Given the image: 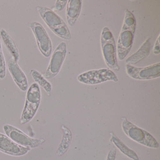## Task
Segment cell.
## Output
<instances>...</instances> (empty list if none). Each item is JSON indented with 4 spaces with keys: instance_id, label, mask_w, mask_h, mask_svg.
<instances>
[{
    "instance_id": "14",
    "label": "cell",
    "mask_w": 160,
    "mask_h": 160,
    "mask_svg": "<svg viewBox=\"0 0 160 160\" xmlns=\"http://www.w3.org/2000/svg\"><path fill=\"white\" fill-rule=\"evenodd\" d=\"M150 38H148L135 53L127 58L125 60L126 64L134 65L147 58L150 52Z\"/></svg>"
},
{
    "instance_id": "3",
    "label": "cell",
    "mask_w": 160,
    "mask_h": 160,
    "mask_svg": "<svg viewBox=\"0 0 160 160\" xmlns=\"http://www.w3.org/2000/svg\"><path fill=\"white\" fill-rule=\"evenodd\" d=\"M121 125L123 132L133 141L148 148H159V143L150 133L135 125L127 118H122Z\"/></svg>"
},
{
    "instance_id": "21",
    "label": "cell",
    "mask_w": 160,
    "mask_h": 160,
    "mask_svg": "<svg viewBox=\"0 0 160 160\" xmlns=\"http://www.w3.org/2000/svg\"><path fill=\"white\" fill-rule=\"evenodd\" d=\"M160 34L158 36L157 40L154 44L153 47V53L155 55H158L160 53Z\"/></svg>"
},
{
    "instance_id": "1",
    "label": "cell",
    "mask_w": 160,
    "mask_h": 160,
    "mask_svg": "<svg viewBox=\"0 0 160 160\" xmlns=\"http://www.w3.org/2000/svg\"><path fill=\"white\" fill-rule=\"evenodd\" d=\"M124 13L123 25L117 46V55L120 61L124 60L132 48L136 25L135 18L130 11L125 9Z\"/></svg>"
},
{
    "instance_id": "13",
    "label": "cell",
    "mask_w": 160,
    "mask_h": 160,
    "mask_svg": "<svg viewBox=\"0 0 160 160\" xmlns=\"http://www.w3.org/2000/svg\"><path fill=\"white\" fill-rule=\"evenodd\" d=\"M66 11V18L69 26L72 27L75 24L81 12L82 1L69 0Z\"/></svg>"
},
{
    "instance_id": "11",
    "label": "cell",
    "mask_w": 160,
    "mask_h": 160,
    "mask_svg": "<svg viewBox=\"0 0 160 160\" xmlns=\"http://www.w3.org/2000/svg\"><path fill=\"white\" fill-rule=\"evenodd\" d=\"M31 149L20 146L6 135L0 133V151L15 156H23Z\"/></svg>"
},
{
    "instance_id": "19",
    "label": "cell",
    "mask_w": 160,
    "mask_h": 160,
    "mask_svg": "<svg viewBox=\"0 0 160 160\" xmlns=\"http://www.w3.org/2000/svg\"><path fill=\"white\" fill-rule=\"evenodd\" d=\"M6 75V64L2 52L1 37H0V79L5 78Z\"/></svg>"
},
{
    "instance_id": "15",
    "label": "cell",
    "mask_w": 160,
    "mask_h": 160,
    "mask_svg": "<svg viewBox=\"0 0 160 160\" xmlns=\"http://www.w3.org/2000/svg\"><path fill=\"white\" fill-rule=\"evenodd\" d=\"M0 37L4 45L12 55V58L18 63L20 58V54L12 38L4 29H2L0 30Z\"/></svg>"
},
{
    "instance_id": "8",
    "label": "cell",
    "mask_w": 160,
    "mask_h": 160,
    "mask_svg": "<svg viewBox=\"0 0 160 160\" xmlns=\"http://www.w3.org/2000/svg\"><path fill=\"white\" fill-rule=\"evenodd\" d=\"M28 25L35 36L40 52L45 58H49L52 53V45L45 29L36 21L30 22Z\"/></svg>"
},
{
    "instance_id": "9",
    "label": "cell",
    "mask_w": 160,
    "mask_h": 160,
    "mask_svg": "<svg viewBox=\"0 0 160 160\" xmlns=\"http://www.w3.org/2000/svg\"><path fill=\"white\" fill-rule=\"evenodd\" d=\"M66 43L62 42L53 52L47 69L42 74L46 79H52L58 74L66 57Z\"/></svg>"
},
{
    "instance_id": "20",
    "label": "cell",
    "mask_w": 160,
    "mask_h": 160,
    "mask_svg": "<svg viewBox=\"0 0 160 160\" xmlns=\"http://www.w3.org/2000/svg\"><path fill=\"white\" fill-rule=\"evenodd\" d=\"M68 1L67 0H57L54 7L51 9L54 12H60L63 10L67 5Z\"/></svg>"
},
{
    "instance_id": "18",
    "label": "cell",
    "mask_w": 160,
    "mask_h": 160,
    "mask_svg": "<svg viewBox=\"0 0 160 160\" xmlns=\"http://www.w3.org/2000/svg\"><path fill=\"white\" fill-rule=\"evenodd\" d=\"M31 75L36 84L43 88L48 96L51 95L52 91V85L50 82L46 79L42 74L35 69H32L30 71Z\"/></svg>"
},
{
    "instance_id": "12",
    "label": "cell",
    "mask_w": 160,
    "mask_h": 160,
    "mask_svg": "<svg viewBox=\"0 0 160 160\" xmlns=\"http://www.w3.org/2000/svg\"><path fill=\"white\" fill-rule=\"evenodd\" d=\"M8 67L17 86L22 91H26L28 87V78L20 66L12 57L8 62Z\"/></svg>"
},
{
    "instance_id": "7",
    "label": "cell",
    "mask_w": 160,
    "mask_h": 160,
    "mask_svg": "<svg viewBox=\"0 0 160 160\" xmlns=\"http://www.w3.org/2000/svg\"><path fill=\"white\" fill-rule=\"evenodd\" d=\"M77 79L80 83L90 85H96L108 81L115 82L118 81L115 73L108 69L91 70L85 72L79 75Z\"/></svg>"
},
{
    "instance_id": "22",
    "label": "cell",
    "mask_w": 160,
    "mask_h": 160,
    "mask_svg": "<svg viewBox=\"0 0 160 160\" xmlns=\"http://www.w3.org/2000/svg\"><path fill=\"white\" fill-rule=\"evenodd\" d=\"M116 154L117 149L115 148H113L108 152L106 160H116Z\"/></svg>"
},
{
    "instance_id": "5",
    "label": "cell",
    "mask_w": 160,
    "mask_h": 160,
    "mask_svg": "<svg viewBox=\"0 0 160 160\" xmlns=\"http://www.w3.org/2000/svg\"><path fill=\"white\" fill-rule=\"evenodd\" d=\"M41 101V92L40 87L33 83L28 89L26 95L25 107L20 118L21 124L29 122L36 115Z\"/></svg>"
},
{
    "instance_id": "17",
    "label": "cell",
    "mask_w": 160,
    "mask_h": 160,
    "mask_svg": "<svg viewBox=\"0 0 160 160\" xmlns=\"http://www.w3.org/2000/svg\"><path fill=\"white\" fill-rule=\"evenodd\" d=\"M61 129L63 134L61 141L56 152L58 156H62L67 152L71 146L72 138V132L67 127L63 125H62Z\"/></svg>"
},
{
    "instance_id": "10",
    "label": "cell",
    "mask_w": 160,
    "mask_h": 160,
    "mask_svg": "<svg viewBox=\"0 0 160 160\" xmlns=\"http://www.w3.org/2000/svg\"><path fill=\"white\" fill-rule=\"evenodd\" d=\"M125 69L127 75L136 80H151L160 76V62L141 68L126 64Z\"/></svg>"
},
{
    "instance_id": "6",
    "label": "cell",
    "mask_w": 160,
    "mask_h": 160,
    "mask_svg": "<svg viewBox=\"0 0 160 160\" xmlns=\"http://www.w3.org/2000/svg\"><path fill=\"white\" fill-rule=\"evenodd\" d=\"M3 129L7 136L17 144L26 148H35L45 142L44 138H31L18 128L10 124H5Z\"/></svg>"
},
{
    "instance_id": "4",
    "label": "cell",
    "mask_w": 160,
    "mask_h": 160,
    "mask_svg": "<svg viewBox=\"0 0 160 160\" xmlns=\"http://www.w3.org/2000/svg\"><path fill=\"white\" fill-rule=\"evenodd\" d=\"M101 44L103 57L106 65L111 70L119 71L116 43L112 32L107 27H105L102 30Z\"/></svg>"
},
{
    "instance_id": "2",
    "label": "cell",
    "mask_w": 160,
    "mask_h": 160,
    "mask_svg": "<svg viewBox=\"0 0 160 160\" xmlns=\"http://www.w3.org/2000/svg\"><path fill=\"white\" fill-rule=\"evenodd\" d=\"M36 10L42 19L54 34L62 39L71 40L72 35L69 28L60 17L47 7L38 6Z\"/></svg>"
},
{
    "instance_id": "16",
    "label": "cell",
    "mask_w": 160,
    "mask_h": 160,
    "mask_svg": "<svg viewBox=\"0 0 160 160\" xmlns=\"http://www.w3.org/2000/svg\"><path fill=\"white\" fill-rule=\"evenodd\" d=\"M111 135L110 141L125 156L133 160H140L139 156L132 149L126 146L120 138L116 136L113 132L110 133Z\"/></svg>"
}]
</instances>
